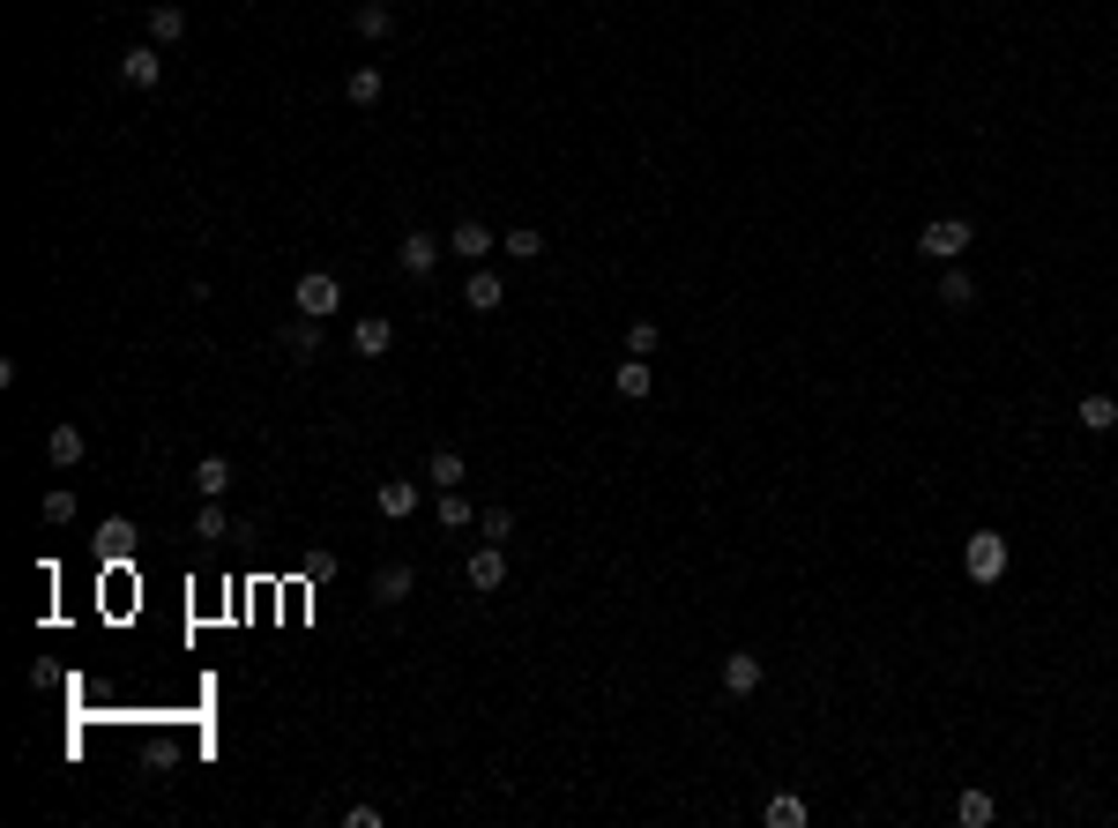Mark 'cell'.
Instances as JSON below:
<instances>
[{"label": "cell", "instance_id": "obj_30", "mask_svg": "<svg viewBox=\"0 0 1118 828\" xmlns=\"http://www.w3.org/2000/svg\"><path fill=\"white\" fill-rule=\"evenodd\" d=\"M195 538H209V545H217V538H231V523H224V501H201V515H195Z\"/></svg>", "mask_w": 1118, "mask_h": 828}, {"label": "cell", "instance_id": "obj_12", "mask_svg": "<svg viewBox=\"0 0 1118 828\" xmlns=\"http://www.w3.org/2000/svg\"><path fill=\"white\" fill-rule=\"evenodd\" d=\"M388 344H396V322H388V314H366V322L350 328V352L358 358H388Z\"/></svg>", "mask_w": 1118, "mask_h": 828}, {"label": "cell", "instance_id": "obj_25", "mask_svg": "<svg viewBox=\"0 0 1118 828\" xmlns=\"http://www.w3.org/2000/svg\"><path fill=\"white\" fill-rule=\"evenodd\" d=\"M425 477H433L441 493H447V485H463V448H433V455H425Z\"/></svg>", "mask_w": 1118, "mask_h": 828}, {"label": "cell", "instance_id": "obj_29", "mask_svg": "<svg viewBox=\"0 0 1118 828\" xmlns=\"http://www.w3.org/2000/svg\"><path fill=\"white\" fill-rule=\"evenodd\" d=\"M98 538H105V552H112V560H120V552H135V523H127V515H105Z\"/></svg>", "mask_w": 1118, "mask_h": 828}, {"label": "cell", "instance_id": "obj_8", "mask_svg": "<svg viewBox=\"0 0 1118 828\" xmlns=\"http://www.w3.org/2000/svg\"><path fill=\"white\" fill-rule=\"evenodd\" d=\"M493 247H499V231H485L477 217H463V225L447 231V254H455V262H485Z\"/></svg>", "mask_w": 1118, "mask_h": 828}, {"label": "cell", "instance_id": "obj_21", "mask_svg": "<svg viewBox=\"0 0 1118 828\" xmlns=\"http://www.w3.org/2000/svg\"><path fill=\"white\" fill-rule=\"evenodd\" d=\"M433 515H441V530H471L477 523V507L463 501V485H447L441 501H433Z\"/></svg>", "mask_w": 1118, "mask_h": 828}, {"label": "cell", "instance_id": "obj_10", "mask_svg": "<svg viewBox=\"0 0 1118 828\" xmlns=\"http://www.w3.org/2000/svg\"><path fill=\"white\" fill-rule=\"evenodd\" d=\"M612 388H620L626 403H649V396H656V366L626 352V358H620V374H612Z\"/></svg>", "mask_w": 1118, "mask_h": 828}, {"label": "cell", "instance_id": "obj_14", "mask_svg": "<svg viewBox=\"0 0 1118 828\" xmlns=\"http://www.w3.org/2000/svg\"><path fill=\"white\" fill-rule=\"evenodd\" d=\"M82 455H90V441H82V426H52V433H46V463H52V471H75Z\"/></svg>", "mask_w": 1118, "mask_h": 828}, {"label": "cell", "instance_id": "obj_6", "mask_svg": "<svg viewBox=\"0 0 1118 828\" xmlns=\"http://www.w3.org/2000/svg\"><path fill=\"white\" fill-rule=\"evenodd\" d=\"M441 254H447V239H433V231H403L396 262H403V276H433V269H441Z\"/></svg>", "mask_w": 1118, "mask_h": 828}, {"label": "cell", "instance_id": "obj_24", "mask_svg": "<svg viewBox=\"0 0 1118 828\" xmlns=\"http://www.w3.org/2000/svg\"><path fill=\"white\" fill-rule=\"evenodd\" d=\"M284 352H291V358H314V352H321V322H306V314H298V322H284Z\"/></svg>", "mask_w": 1118, "mask_h": 828}, {"label": "cell", "instance_id": "obj_32", "mask_svg": "<svg viewBox=\"0 0 1118 828\" xmlns=\"http://www.w3.org/2000/svg\"><path fill=\"white\" fill-rule=\"evenodd\" d=\"M344 828H380V806H344Z\"/></svg>", "mask_w": 1118, "mask_h": 828}, {"label": "cell", "instance_id": "obj_16", "mask_svg": "<svg viewBox=\"0 0 1118 828\" xmlns=\"http://www.w3.org/2000/svg\"><path fill=\"white\" fill-rule=\"evenodd\" d=\"M350 30H358V38H373V46H380V38L396 30V8H388V0H358V8H350Z\"/></svg>", "mask_w": 1118, "mask_h": 828}, {"label": "cell", "instance_id": "obj_17", "mask_svg": "<svg viewBox=\"0 0 1118 828\" xmlns=\"http://www.w3.org/2000/svg\"><path fill=\"white\" fill-rule=\"evenodd\" d=\"M940 306H947V314H969V306H977V276L947 262V276H940Z\"/></svg>", "mask_w": 1118, "mask_h": 828}, {"label": "cell", "instance_id": "obj_20", "mask_svg": "<svg viewBox=\"0 0 1118 828\" xmlns=\"http://www.w3.org/2000/svg\"><path fill=\"white\" fill-rule=\"evenodd\" d=\"M954 821H962V828H992L999 821V799H992V791H962V799H954Z\"/></svg>", "mask_w": 1118, "mask_h": 828}, {"label": "cell", "instance_id": "obj_19", "mask_svg": "<svg viewBox=\"0 0 1118 828\" xmlns=\"http://www.w3.org/2000/svg\"><path fill=\"white\" fill-rule=\"evenodd\" d=\"M1074 418H1081V433H1118V403L1111 396H1081Z\"/></svg>", "mask_w": 1118, "mask_h": 828}, {"label": "cell", "instance_id": "obj_13", "mask_svg": "<svg viewBox=\"0 0 1118 828\" xmlns=\"http://www.w3.org/2000/svg\"><path fill=\"white\" fill-rule=\"evenodd\" d=\"M373 507H380L388 523H410V515H418V485H410V477H388V485L373 493Z\"/></svg>", "mask_w": 1118, "mask_h": 828}, {"label": "cell", "instance_id": "obj_3", "mask_svg": "<svg viewBox=\"0 0 1118 828\" xmlns=\"http://www.w3.org/2000/svg\"><path fill=\"white\" fill-rule=\"evenodd\" d=\"M291 306H298V314H306V322H328V314L344 306V284H336V276H328V269H306V276H298V284H291Z\"/></svg>", "mask_w": 1118, "mask_h": 828}, {"label": "cell", "instance_id": "obj_27", "mask_svg": "<svg viewBox=\"0 0 1118 828\" xmlns=\"http://www.w3.org/2000/svg\"><path fill=\"white\" fill-rule=\"evenodd\" d=\"M656 344H664V328L649 322V314H634V322H626V352H634V358H649Z\"/></svg>", "mask_w": 1118, "mask_h": 828}, {"label": "cell", "instance_id": "obj_22", "mask_svg": "<svg viewBox=\"0 0 1118 828\" xmlns=\"http://www.w3.org/2000/svg\"><path fill=\"white\" fill-rule=\"evenodd\" d=\"M380 90H388V82H380V68H350V76H344V98L358 105V112H366V105H380Z\"/></svg>", "mask_w": 1118, "mask_h": 828}, {"label": "cell", "instance_id": "obj_28", "mask_svg": "<svg viewBox=\"0 0 1118 828\" xmlns=\"http://www.w3.org/2000/svg\"><path fill=\"white\" fill-rule=\"evenodd\" d=\"M75 515H82V507H75V493H68V485H46V523H52V530H68Z\"/></svg>", "mask_w": 1118, "mask_h": 828}, {"label": "cell", "instance_id": "obj_15", "mask_svg": "<svg viewBox=\"0 0 1118 828\" xmlns=\"http://www.w3.org/2000/svg\"><path fill=\"white\" fill-rule=\"evenodd\" d=\"M410 590H418V575H410L403 560H388V568H373V604H403Z\"/></svg>", "mask_w": 1118, "mask_h": 828}, {"label": "cell", "instance_id": "obj_5", "mask_svg": "<svg viewBox=\"0 0 1118 828\" xmlns=\"http://www.w3.org/2000/svg\"><path fill=\"white\" fill-rule=\"evenodd\" d=\"M120 76L135 82V90H157V82H165V46H149V38H142V46H127L120 52Z\"/></svg>", "mask_w": 1118, "mask_h": 828}, {"label": "cell", "instance_id": "obj_4", "mask_svg": "<svg viewBox=\"0 0 1118 828\" xmlns=\"http://www.w3.org/2000/svg\"><path fill=\"white\" fill-rule=\"evenodd\" d=\"M463 582H471V590H485V598H493L499 582H507V552H499L493 538H485V545H477L471 560H463Z\"/></svg>", "mask_w": 1118, "mask_h": 828}, {"label": "cell", "instance_id": "obj_7", "mask_svg": "<svg viewBox=\"0 0 1118 828\" xmlns=\"http://www.w3.org/2000/svg\"><path fill=\"white\" fill-rule=\"evenodd\" d=\"M761 679H769V672H761V657H753V650H731V657H723V694H731V702L761 694Z\"/></svg>", "mask_w": 1118, "mask_h": 828}, {"label": "cell", "instance_id": "obj_23", "mask_svg": "<svg viewBox=\"0 0 1118 828\" xmlns=\"http://www.w3.org/2000/svg\"><path fill=\"white\" fill-rule=\"evenodd\" d=\"M499 247H507V262H537V254H545V231L515 225V231H499Z\"/></svg>", "mask_w": 1118, "mask_h": 828}, {"label": "cell", "instance_id": "obj_9", "mask_svg": "<svg viewBox=\"0 0 1118 828\" xmlns=\"http://www.w3.org/2000/svg\"><path fill=\"white\" fill-rule=\"evenodd\" d=\"M463 306H471V314H499V306H507V284H499L493 269H471L463 276Z\"/></svg>", "mask_w": 1118, "mask_h": 828}, {"label": "cell", "instance_id": "obj_11", "mask_svg": "<svg viewBox=\"0 0 1118 828\" xmlns=\"http://www.w3.org/2000/svg\"><path fill=\"white\" fill-rule=\"evenodd\" d=\"M142 30H149V46H179V38H187V8H179V0H157L142 16Z\"/></svg>", "mask_w": 1118, "mask_h": 828}, {"label": "cell", "instance_id": "obj_31", "mask_svg": "<svg viewBox=\"0 0 1118 828\" xmlns=\"http://www.w3.org/2000/svg\"><path fill=\"white\" fill-rule=\"evenodd\" d=\"M477 530H485L493 545H507V538H515V515H507V507H477Z\"/></svg>", "mask_w": 1118, "mask_h": 828}, {"label": "cell", "instance_id": "obj_2", "mask_svg": "<svg viewBox=\"0 0 1118 828\" xmlns=\"http://www.w3.org/2000/svg\"><path fill=\"white\" fill-rule=\"evenodd\" d=\"M969 247H977V225H969V217H932V225L918 231V254H924V262H962Z\"/></svg>", "mask_w": 1118, "mask_h": 828}, {"label": "cell", "instance_id": "obj_26", "mask_svg": "<svg viewBox=\"0 0 1118 828\" xmlns=\"http://www.w3.org/2000/svg\"><path fill=\"white\" fill-rule=\"evenodd\" d=\"M761 821H769V828H805V799H791V791H783V799L761 806Z\"/></svg>", "mask_w": 1118, "mask_h": 828}, {"label": "cell", "instance_id": "obj_1", "mask_svg": "<svg viewBox=\"0 0 1118 828\" xmlns=\"http://www.w3.org/2000/svg\"><path fill=\"white\" fill-rule=\"evenodd\" d=\"M1015 568V545L999 538V530H969V545H962V575L977 582V590H992L999 575Z\"/></svg>", "mask_w": 1118, "mask_h": 828}, {"label": "cell", "instance_id": "obj_18", "mask_svg": "<svg viewBox=\"0 0 1118 828\" xmlns=\"http://www.w3.org/2000/svg\"><path fill=\"white\" fill-rule=\"evenodd\" d=\"M195 493L201 501H224V493H231V463H224V455H201L195 463Z\"/></svg>", "mask_w": 1118, "mask_h": 828}]
</instances>
